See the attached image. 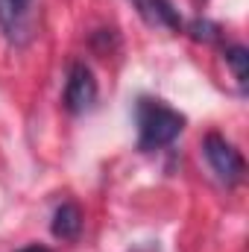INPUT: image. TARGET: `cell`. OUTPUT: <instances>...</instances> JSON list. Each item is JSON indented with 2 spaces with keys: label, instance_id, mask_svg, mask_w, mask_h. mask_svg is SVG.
I'll return each instance as SVG.
<instances>
[{
  "label": "cell",
  "instance_id": "obj_5",
  "mask_svg": "<svg viewBox=\"0 0 249 252\" xmlns=\"http://www.w3.org/2000/svg\"><path fill=\"white\" fill-rule=\"evenodd\" d=\"M138 12L150 27H164V30H173V32L182 30V18H179V12L173 9L170 0H138Z\"/></svg>",
  "mask_w": 249,
  "mask_h": 252
},
{
  "label": "cell",
  "instance_id": "obj_7",
  "mask_svg": "<svg viewBox=\"0 0 249 252\" xmlns=\"http://www.w3.org/2000/svg\"><path fill=\"white\" fill-rule=\"evenodd\" d=\"M223 56H226V64L232 67L235 79H238L241 85H247V79H249V50L244 44H229Z\"/></svg>",
  "mask_w": 249,
  "mask_h": 252
},
{
  "label": "cell",
  "instance_id": "obj_8",
  "mask_svg": "<svg viewBox=\"0 0 249 252\" xmlns=\"http://www.w3.org/2000/svg\"><path fill=\"white\" fill-rule=\"evenodd\" d=\"M187 32L196 38V41H214L217 35H220V27L217 24H211V21H190V27H187Z\"/></svg>",
  "mask_w": 249,
  "mask_h": 252
},
{
  "label": "cell",
  "instance_id": "obj_6",
  "mask_svg": "<svg viewBox=\"0 0 249 252\" xmlns=\"http://www.w3.org/2000/svg\"><path fill=\"white\" fill-rule=\"evenodd\" d=\"M53 238L59 241H76L82 232V208L76 202H62L53 211V223H50Z\"/></svg>",
  "mask_w": 249,
  "mask_h": 252
},
{
  "label": "cell",
  "instance_id": "obj_1",
  "mask_svg": "<svg viewBox=\"0 0 249 252\" xmlns=\"http://www.w3.org/2000/svg\"><path fill=\"white\" fill-rule=\"evenodd\" d=\"M135 118H138V150H144V153H153V150L173 144L185 129L182 112L170 109L161 100H150V97L138 100Z\"/></svg>",
  "mask_w": 249,
  "mask_h": 252
},
{
  "label": "cell",
  "instance_id": "obj_2",
  "mask_svg": "<svg viewBox=\"0 0 249 252\" xmlns=\"http://www.w3.org/2000/svg\"><path fill=\"white\" fill-rule=\"evenodd\" d=\"M202 153L211 164V170L217 173V179L229 188H235L238 182H244V173H247V161L244 156L235 150L232 141H226L220 132H208L202 138Z\"/></svg>",
  "mask_w": 249,
  "mask_h": 252
},
{
  "label": "cell",
  "instance_id": "obj_4",
  "mask_svg": "<svg viewBox=\"0 0 249 252\" xmlns=\"http://www.w3.org/2000/svg\"><path fill=\"white\" fill-rule=\"evenodd\" d=\"M32 0H0V30L9 41L21 44L27 38V21H30Z\"/></svg>",
  "mask_w": 249,
  "mask_h": 252
},
{
  "label": "cell",
  "instance_id": "obj_9",
  "mask_svg": "<svg viewBox=\"0 0 249 252\" xmlns=\"http://www.w3.org/2000/svg\"><path fill=\"white\" fill-rule=\"evenodd\" d=\"M18 252H53V250H47L41 244H32V247H24V250H18Z\"/></svg>",
  "mask_w": 249,
  "mask_h": 252
},
{
  "label": "cell",
  "instance_id": "obj_3",
  "mask_svg": "<svg viewBox=\"0 0 249 252\" xmlns=\"http://www.w3.org/2000/svg\"><path fill=\"white\" fill-rule=\"evenodd\" d=\"M62 103L70 115H85L97 103V79L85 62H73L67 67Z\"/></svg>",
  "mask_w": 249,
  "mask_h": 252
}]
</instances>
